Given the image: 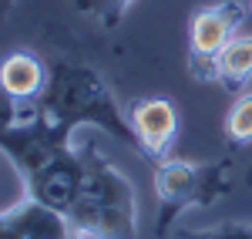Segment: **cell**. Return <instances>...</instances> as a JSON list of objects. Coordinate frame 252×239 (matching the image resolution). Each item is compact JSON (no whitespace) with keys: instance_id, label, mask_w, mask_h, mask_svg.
<instances>
[{"instance_id":"cell-15","label":"cell","mask_w":252,"mask_h":239,"mask_svg":"<svg viewBox=\"0 0 252 239\" xmlns=\"http://www.w3.org/2000/svg\"><path fill=\"white\" fill-rule=\"evenodd\" d=\"M3 7H7V10H10V7H14V0H3Z\"/></svg>"},{"instance_id":"cell-13","label":"cell","mask_w":252,"mask_h":239,"mask_svg":"<svg viewBox=\"0 0 252 239\" xmlns=\"http://www.w3.org/2000/svg\"><path fill=\"white\" fill-rule=\"evenodd\" d=\"M242 182H246V185H249V189H252V165H249V169H246V179H242Z\"/></svg>"},{"instance_id":"cell-14","label":"cell","mask_w":252,"mask_h":239,"mask_svg":"<svg viewBox=\"0 0 252 239\" xmlns=\"http://www.w3.org/2000/svg\"><path fill=\"white\" fill-rule=\"evenodd\" d=\"M67 239H88V236H81L78 229H71V236H67Z\"/></svg>"},{"instance_id":"cell-12","label":"cell","mask_w":252,"mask_h":239,"mask_svg":"<svg viewBox=\"0 0 252 239\" xmlns=\"http://www.w3.org/2000/svg\"><path fill=\"white\" fill-rule=\"evenodd\" d=\"M165 239H215V233L212 229H178V233H172Z\"/></svg>"},{"instance_id":"cell-1","label":"cell","mask_w":252,"mask_h":239,"mask_svg":"<svg viewBox=\"0 0 252 239\" xmlns=\"http://www.w3.org/2000/svg\"><path fill=\"white\" fill-rule=\"evenodd\" d=\"M67 219L88 239H138L135 185L101 155L94 141L81 145V185Z\"/></svg>"},{"instance_id":"cell-4","label":"cell","mask_w":252,"mask_h":239,"mask_svg":"<svg viewBox=\"0 0 252 239\" xmlns=\"http://www.w3.org/2000/svg\"><path fill=\"white\" fill-rule=\"evenodd\" d=\"M242 17H246L242 0H219V3H209L192 14V20H189V71L195 81H202V84L215 81V64L239 34Z\"/></svg>"},{"instance_id":"cell-11","label":"cell","mask_w":252,"mask_h":239,"mask_svg":"<svg viewBox=\"0 0 252 239\" xmlns=\"http://www.w3.org/2000/svg\"><path fill=\"white\" fill-rule=\"evenodd\" d=\"M212 233H215V239H252V226L249 222H222Z\"/></svg>"},{"instance_id":"cell-7","label":"cell","mask_w":252,"mask_h":239,"mask_svg":"<svg viewBox=\"0 0 252 239\" xmlns=\"http://www.w3.org/2000/svg\"><path fill=\"white\" fill-rule=\"evenodd\" d=\"M71 219L54 209L40 205L37 199L7 205L0 216V239H67L71 236Z\"/></svg>"},{"instance_id":"cell-8","label":"cell","mask_w":252,"mask_h":239,"mask_svg":"<svg viewBox=\"0 0 252 239\" xmlns=\"http://www.w3.org/2000/svg\"><path fill=\"white\" fill-rule=\"evenodd\" d=\"M215 84H222L229 95H242L252 84V34H235L232 44L222 51L215 64Z\"/></svg>"},{"instance_id":"cell-2","label":"cell","mask_w":252,"mask_h":239,"mask_svg":"<svg viewBox=\"0 0 252 239\" xmlns=\"http://www.w3.org/2000/svg\"><path fill=\"white\" fill-rule=\"evenodd\" d=\"M40 111L71 132H78L81 125H94L111 138L135 145L131 121L111 95L108 81L94 68H84L74 61H51V81L40 98Z\"/></svg>"},{"instance_id":"cell-9","label":"cell","mask_w":252,"mask_h":239,"mask_svg":"<svg viewBox=\"0 0 252 239\" xmlns=\"http://www.w3.org/2000/svg\"><path fill=\"white\" fill-rule=\"evenodd\" d=\"M222 132H225V141L232 148H242V145H252V88L235 95V101L225 111V121H222Z\"/></svg>"},{"instance_id":"cell-5","label":"cell","mask_w":252,"mask_h":239,"mask_svg":"<svg viewBox=\"0 0 252 239\" xmlns=\"http://www.w3.org/2000/svg\"><path fill=\"white\" fill-rule=\"evenodd\" d=\"M51 81V64L34 58L31 51H10L0 64V91H3V125H20L44 115L40 98Z\"/></svg>"},{"instance_id":"cell-6","label":"cell","mask_w":252,"mask_h":239,"mask_svg":"<svg viewBox=\"0 0 252 239\" xmlns=\"http://www.w3.org/2000/svg\"><path fill=\"white\" fill-rule=\"evenodd\" d=\"M128 121H131V132H135V145L141 148L145 159L158 162L168 159L175 138H178V108L172 98H138L128 108Z\"/></svg>"},{"instance_id":"cell-10","label":"cell","mask_w":252,"mask_h":239,"mask_svg":"<svg viewBox=\"0 0 252 239\" xmlns=\"http://www.w3.org/2000/svg\"><path fill=\"white\" fill-rule=\"evenodd\" d=\"M131 3L135 0H74V7H78L81 14L97 20L101 27H118Z\"/></svg>"},{"instance_id":"cell-3","label":"cell","mask_w":252,"mask_h":239,"mask_svg":"<svg viewBox=\"0 0 252 239\" xmlns=\"http://www.w3.org/2000/svg\"><path fill=\"white\" fill-rule=\"evenodd\" d=\"M235 185L232 162H182L165 159L155 165V199H158V239L172 236L175 219L192 205H212L215 199L229 196Z\"/></svg>"}]
</instances>
